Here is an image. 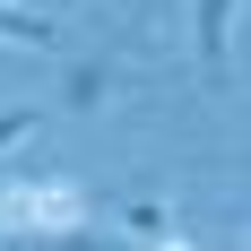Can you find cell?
<instances>
[{"label": "cell", "mask_w": 251, "mask_h": 251, "mask_svg": "<svg viewBox=\"0 0 251 251\" xmlns=\"http://www.w3.org/2000/svg\"><path fill=\"white\" fill-rule=\"evenodd\" d=\"M87 217V200H78L70 182H0V226H9V243H26V234H61Z\"/></svg>", "instance_id": "obj_1"}, {"label": "cell", "mask_w": 251, "mask_h": 251, "mask_svg": "<svg viewBox=\"0 0 251 251\" xmlns=\"http://www.w3.org/2000/svg\"><path fill=\"white\" fill-rule=\"evenodd\" d=\"M104 226L122 234L130 251H191L182 217H174L165 200H156V191H130V200H113V208H104Z\"/></svg>", "instance_id": "obj_2"}, {"label": "cell", "mask_w": 251, "mask_h": 251, "mask_svg": "<svg viewBox=\"0 0 251 251\" xmlns=\"http://www.w3.org/2000/svg\"><path fill=\"white\" fill-rule=\"evenodd\" d=\"M234 18H243V0H191V61L208 87L234 78Z\"/></svg>", "instance_id": "obj_3"}, {"label": "cell", "mask_w": 251, "mask_h": 251, "mask_svg": "<svg viewBox=\"0 0 251 251\" xmlns=\"http://www.w3.org/2000/svg\"><path fill=\"white\" fill-rule=\"evenodd\" d=\"M122 87V61H104V52H78V61H61V87H52V104L61 113H104V96Z\"/></svg>", "instance_id": "obj_4"}, {"label": "cell", "mask_w": 251, "mask_h": 251, "mask_svg": "<svg viewBox=\"0 0 251 251\" xmlns=\"http://www.w3.org/2000/svg\"><path fill=\"white\" fill-rule=\"evenodd\" d=\"M0 44H18V52H61V18H52V9H9V0H0Z\"/></svg>", "instance_id": "obj_5"}, {"label": "cell", "mask_w": 251, "mask_h": 251, "mask_svg": "<svg viewBox=\"0 0 251 251\" xmlns=\"http://www.w3.org/2000/svg\"><path fill=\"white\" fill-rule=\"evenodd\" d=\"M18 251H130V243L104 226V217H78V226H61V234H26Z\"/></svg>", "instance_id": "obj_6"}, {"label": "cell", "mask_w": 251, "mask_h": 251, "mask_svg": "<svg viewBox=\"0 0 251 251\" xmlns=\"http://www.w3.org/2000/svg\"><path fill=\"white\" fill-rule=\"evenodd\" d=\"M18 139H35V104H0V156L18 148Z\"/></svg>", "instance_id": "obj_7"}, {"label": "cell", "mask_w": 251, "mask_h": 251, "mask_svg": "<svg viewBox=\"0 0 251 251\" xmlns=\"http://www.w3.org/2000/svg\"><path fill=\"white\" fill-rule=\"evenodd\" d=\"M9 9H35V0H9Z\"/></svg>", "instance_id": "obj_8"}, {"label": "cell", "mask_w": 251, "mask_h": 251, "mask_svg": "<svg viewBox=\"0 0 251 251\" xmlns=\"http://www.w3.org/2000/svg\"><path fill=\"white\" fill-rule=\"evenodd\" d=\"M0 174H9V165H0Z\"/></svg>", "instance_id": "obj_9"}]
</instances>
